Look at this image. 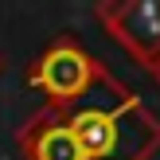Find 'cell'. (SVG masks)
<instances>
[{
    "label": "cell",
    "mask_w": 160,
    "mask_h": 160,
    "mask_svg": "<svg viewBox=\"0 0 160 160\" xmlns=\"http://www.w3.org/2000/svg\"><path fill=\"white\" fill-rule=\"evenodd\" d=\"M67 125L86 160H145L160 148V121L129 90L117 94L113 106L67 109Z\"/></svg>",
    "instance_id": "1"
},
{
    "label": "cell",
    "mask_w": 160,
    "mask_h": 160,
    "mask_svg": "<svg viewBox=\"0 0 160 160\" xmlns=\"http://www.w3.org/2000/svg\"><path fill=\"white\" fill-rule=\"evenodd\" d=\"M106 78H109V70L74 35H59L28 70V86L43 90L47 102H51V109H59V113H67L74 102H82Z\"/></svg>",
    "instance_id": "2"
},
{
    "label": "cell",
    "mask_w": 160,
    "mask_h": 160,
    "mask_svg": "<svg viewBox=\"0 0 160 160\" xmlns=\"http://www.w3.org/2000/svg\"><path fill=\"white\" fill-rule=\"evenodd\" d=\"M106 31L145 67L160 62V0H113L98 4Z\"/></svg>",
    "instance_id": "3"
},
{
    "label": "cell",
    "mask_w": 160,
    "mask_h": 160,
    "mask_svg": "<svg viewBox=\"0 0 160 160\" xmlns=\"http://www.w3.org/2000/svg\"><path fill=\"white\" fill-rule=\"evenodd\" d=\"M16 141L28 160H86L82 145L74 141L67 125V113H59V109H43L39 117H31Z\"/></svg>",
    "instance_id": "4"
},
{
    "label": "cell",
    "mask_w": 160,
    "mask_h": 160,
    "mask_svg": "<svg viewBox=\"0 0 160 160\" xmlns=\"http://www.w3.org/2000/svg\"><path fill=\"white\" fill-rule=\"evenodd\" d=\"M148 70H152V78H156V86H160V62H152V67H148Z\"/></svg>",
    "instance_id": "5"
},
{
    "label": "cell",
    "mask_w": 160,
    "mask_h": 160,
    "mask_svg": "<svg viewBox=\"0 0 160 160\" xmlns=\"http://www.w3.org/2000/svg\"><path fill=\"white\" fill-rule=\"evenodd\" d=\"M0 67H4V62H0Z\"/></svg>",
    "instance_id": "6"
}]
</instances>
